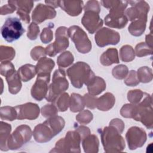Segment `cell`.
<instances>
[{
  "instance_id": "cell-21",
  "label": "cell",
  "mask_w": 153,
  "mask_h": 153,
  "mask_svg": "<svg viewBox=\"0 0 153 153\" xmlns=\"http://www.w3.org/2000/svg\"><path fill=\"white\" fill-rule=\"evenodd\" d=\"M115 99L110 93H106L97 99L96 108L100 111H106L111 109L114 105Z\"/></svg>"
},
{
  "instance_id": "cell-25",
  "label": "cell",
  "mask_w": 153,
  "mask_h": 153,
  "mask_svg": "<svg viewBox=\"0 0 153 153\" xmlns=\"http://www.w3.org/2000/svg\"><path fill=\"white\" fill-rule=\"evenodd\" d=\"M99 140L96 136L89 134L82 139V146L85 152H97Z\"/></svg>"
},
{
  "instance_id": "cell-8",
  "label": "cell",
  "mask_w": 153,
  "mask_h": 153,
  "mask_svg": "<svg viewBox=\"0 0 153 153\" xmlns=\"http://www.w3.org/2000/svg\"><path fill=\"white\" fill-rule=\"evenodd\" d=\"M32 137V130L27 125L18 126L13 133L10 135L7 140L8 149L16 150L28 142Z\"/></svg>"
},
{
  "instance_id": "cell-51",
  "label": "cell",
  "mask_w": 153,
  "mask_h": 153,
  "mask_svg": "<svg viewBox=\"0 0 153 153\" xmlns=\"http://www.w3.org/2000/svg\"><path fill=\"white\" fill-rule=\"evenodd\" d=\"M45 2L53 8H56L59 7V1H45Z\"/></svg>"
},
{
  "instance_id": "cell-17",
  "label": "cell",
  "mask_w": 153,
  "mask_h": 153,
  "mask_svg": "<svg viewBox=\"0 0 153 153\" xmlns=\"http://www.w3.org/2000/svg\"><path fill=\"white\" fill-rule=\"evenodd\" d=\"M56 11L50 5L39 4L35 7L32 15L35 23H41L47 19H51L56 17Z\"/></svg>"
},
{
  "instance_id": "cell-1",
  "label": "cell",
  "mask_w": 153,
  "mask_h": 153,
  "mask_svg": "<svg viewBox=\"0 0 153 153\" xmlns=\"http://www.w3.org/2000/svg\"><path fill=\"white\" fill-rule=\"evenodd\" d=\"M64 119L60 116H53L42 124L35 126L33 135L38 143H45L59 134L65 126Z\"/></svg>"
},
{
  "instance_id": "cell-20",
  "label": "cell",
  "mask_w": 153,
  "mask_h": 153,
  "mask_svg": "<svg viewBox=\"0 0 153 153\" xmlns=\"http://www.w3.org/2000/svg\"><path fill=\"white\" fill-rule=\"evenodd\" d=\"M55 65L54 62L45 56L39 59L36 67V71L38 75H50L51 71Z\"/></svg>"
},
{
  "instance_id": "cell-6",
  "label": "cell",
  "mask_w": 153,
  "mask_h": 153,
  "mask_svg": "<svg viewBox=\"0 0 153 153\" xmlns=\"http://www.w3.org/2000/svg\"><path fill=\"white\" fill-rule=\"evenodd\" d=\"M25 32L20 20L17 17L7 18L1 29L2 37L8 42L19 39Z\"/></svg>"
},
{
  "instance_id": "cell-24",
  "label": "cell",
  "mask_w": 153,
  "mask_h": 153,
  "mask_svg": "<svg viewBox=\"0 0 153 153\" xmlns=\"http://www.w3.org/2000/svg\"><path fill=\"white\" fill-rule=\"evenodd\" d=\"M11 131L10 124L3 121H1L0 125V149L2 151L8 150L7 146V140Z\"/></svg>"
},
{
  "instance_id": "cell-45",
  "label": "cell",
  "mask_w": 153,
  "mask_h": 153,
  "mask_svg": "<svg viewBox=\"0 0 153 153\" xmlns=\"http://www.w3.org/2000/svg\"><path fill=\"white\" fill-rule=\"evenodd\" d=\"M124 83L128 86H135L139 83L136 71L131 70L129 72L128 76L124 79Z\"/></svg>"
},
{
  "instance_id": "cell-23",
  "label": "cell",
  "mask_w": 153,
  "mask_h": 153,
  "mask_svg": "<svg viewBox=\"0 0 153 153\" xmlns=\"http://www.w3.org/2000/svg\"><path fill=\"white\" fill-rule=\"evenodd\" d=\"M100 61L104 66H109L119 63L118 51L116 48H110L106 50L100 56Z\"/></svg>"
},
{
  "instance_id": "cell-39",
  "label": "cell",
  "mask_w": 153,
  "mask_h": 153,
  "mask_svg": "<svg viewBox=\"0 0 153 153\" xmlns=\"http://www.w3.org/2000/svg\"><path fill=\"white\" fill-rule=\"evenodd\" d=\"M16 71L14 66L10 61H3L0 65V74L4 76H7L9 74Z\"/></svg>"
},
{
  "instance_id": "cell-43",
  "label": "cell",
  "mask_w": 153,
  "mask_h": 153,
  "mask_svg": "<svg viewBox=\"0 0 153 153\" xmlns=\"http://www.w3.org/2000/svg\"><path fill=\"white\" fill-rule=\"evenodd\" d=\"M53 27V26H52ZM51 27H45L41 35H40V38L41 41L44 43V44H47L48 42H50L52 39H53V31L51 29Z\"/></svg>"
},
{
  "instance_id": "cell-41",
  "label": "cell",
  "mask_w": 153,
  "mask_h": 153,
  "mask_svg": "<svg viewBox=\"0 0 153 153\" xmlns=\"http://www.w3.org/2000/svg\"><path fill=\"white\" fill-rule=\"evenodd\" d=\"M137 56L142 57L148 54H152V49L149 50L148 45L144 42H140L136 45L135 47V52Z\"/></svg>"
},
{
  "instance_id": "cell-28",
  "label": "cell",
  "mask_w": 153,
  "mask_h": 153,
  "mask_svg": "<svg viewBox=\"0 0 153 153\" xmlns=\"http://www.w3.org/2000/svg\"><path fill=\"white\" fill-rule=\"evenodd\" d=\"M146 20L137 19L133 21L128 26L129 32L134 36H140L145 31Z\"/></svg>"
},
{
  "instance_id": "cell-14",
  "label": "cell",
  "mask_w": 153,
  "mask_h": 153,
  "mask_svg": "<svg viewBox=\"0 0 153 153\" xmlns=\"http://www.w3.org/2000/svg\"><path fill=\"white\" fill-rule=\"evenodd\" d=\"M50 75H38L36 80L31 88V95L38 101L46 97L50 82Z\"/></svg>"
},
{
  "instance_id": "cell-37",
  "label": "cell",
  "mask_w": 153,
  "mask_h": 153,
  "mask_svg": "<svg viewBox=\"0 0 153 153\" xmlns=\"http://www.w3.org/2000/svg\"><path fill=\"white\" fill-rule=\"evenodd\" d=\"M128 72V68L126 65H120L113 68L112 74L114 78L122 79L127 76Z\"/></svg>"
},
{
  "instance_id": "cell-29",
  "label": "cell",
  "mask_w": 153,
  "mask_h": 153,
  "mask_svg": "<svg viewBox=\"0 0 153 153\" xmlns=\"http://www.w3.org/2000/svg\"><path fill=\"white\" fill-rule=\"evenodd\" d=\"M69 106L71 112H77L82 111L85 106L83 97L76 93H72L70 98Z\"/></svg>"
},
{
  "instance_id": "cell-10",
  "label": "cell",
  "mask_w": 153,
  "mask_h": 153,
  "mask_svg": "<svg viewBox=\"0 0 153 153\" xmlns=\"http://www.w3.org/2000/svg\"><path fill=\"white\" fill-rule=\"evenodd\" d=\"M68 29L65 26H61L56 30V40L49 44L45 48L46 54L50 57L56 56L57 53L62 52L69 46Z\"/></svg>"
},
{
  "instance_id": "cell-18",
  "label": "cell",
  "mask_w": 153,
  "mask_h": 153,
  "mask_svg": "<svg viewBox=\"0 0 153 153\" xmlns=\"http://www.w3.org/2000/svg\"><path fill=\"white\" fill-rule=\"evenodd\" d=\"M11 2L16 7L17 14L19 16L20 19L25 23H29L30 22L29 13L33 6V2L30 1H11Z\"/></svg>"
},
{
  "instance_id": "cell-49",
  "label": "cell",
  "mask_w": 153,
  "mask_h": 153,
  "mask_svg": "<svg viewBox=\"0 0 153 153\" xmlns=\"http://www.w3.org/2000/svg\"><path fill=\"white\" fill-rule=\"evenodd\" d=\"M109 124H111L114 125L115 127H116L121 133L123 132L124 128V123L120 119H118V118L113 119L109 123Z\"/></svg>"
},
{
  "instance_id": "cell-42",
  "label": "cell",
  "mask_w": 153,
  "mask_h": 153,
  "mask_svg": "<svg viewBox=\"0 0 153 153\" xmlns=\"http://www.w3.org/2000/svg\"><path fill=\"white\" fill-rule=\"evenodd\" d=\"M39 32V28L37 24L35 22H32L28 26V31L27 36L31 40H35L37 38L38 33Z\"/></svg>"
},
{
  "instance_id": "cell-12",
  "label": "cell",
  "mask_w": 153,
  "mask_h": 153,
  "mask_svg": "<svg viewBox=\"0 0 153 153\" xmlns=\"http://www.w3.org/2000/svg\"><path fill=\"white\" fill-rule=\"evenodd\" d=\"M120 40L119 33L114 30L107 27L100 29L95 35V41L99 47L108 45H116Z\"/></svg>"
},
{
  "instance_id": "cell-9",
  "label": "cell",
  "mask_w": 153,
  "mask_h": 153,
  "mask_svg": "<svg viewBox=\"0 0 153 153\" xmlns=\"http://www.w3.org/2000/svg\"><path fill=\"white\" fill-rule=\"evenodd\" d=\"M68 32L79 52L85 54L91 50V42L86 33L80 27L75 25L72 26L68 29Z\"/></svg>"
},
{
  "instance_id": "cell-35",
  "label": "cell",
  "mask_w": 153,
  "mask_h": 153,
  "mask_svg": "<svg viewBox=\"0 0 153 153\" xmlns=\"http://www.w3.org/2000/svg\"><path fill=\"white\" fill-rule=\"evenodd\" d=\"M152 70L146 66L140 68L137 71V79L142 82H148L152 79Z\"/></svg>"
},
{
  "instance_id": "cell-15",
  "label": "cell",
  "mask_w": 153,
  "mask_h": 153,
  "mask_svg": "<svg viewBox=\"0 0 153 153\" xmlns=\"http://www.w3.org/2000/svg\"><path fill=\"white\" fill-rule=\"evenodd\" d=\"M99 13L94 11H85L81 20L82 24L91 34L94 33L103 25V20L99 17Z\"/></svg>"
},
{
  "instance_id": "cell-27",
  "label": "cell",
  "mask_w": 153,
  "mask_h": 153,
  "mask_svg": "<svg viewBox=\"0 0 153 153\" xmlns=\"http://www.w3.org/2000/svg\"><path fill=\"white\" fill-rule=\"evenodd\" d=\"M88 94L96 96L101 93L106 88V83L104 79L99 76H95L92 82L87 86Z\"/></svg>"
},
{
  "instance_id": "cell-36",
  "label": "cell",
  "mask_w": 153,
  "mask_h": 153,
  "mask_svg": "<svg viewBox=\"0 0 153 153\" xmlns=\"http://www.w3.org/2000/svg\"><path fill=\"white\" fill-rule=\"evenodd\" d=\"M144 94L145 93H143L140 90H130L127 93V99L132 104L137 105L142 101L141 100L144 97Z\"/></svg>"
},
{
  "instance_id": "cell-32",
  "label": "cell",
  "mask_w": 153,
  "mask_h": 153,
  "mask_svg": "<svg viewBox=\"0 0 153 153\" xmlns=\"http://www.w3.org/2000/svg\"><path fill=\"white\" fill-rule=\"evenodd\" d=\"M120 56L121 60L123 62H131L134 59V51L131 46L124 45L120 50Z\"/></svg>"
},
{
  "instance_id": "cell-40",
  "label": "cell",
  "mask_w": 153,
  "mask_h": 153,
  "mask_svg": "<svg viewBox=\"0 0 153 153\" xmlns=\"http://www.w3.org/2000/svg\"><path fill=\"white\" fill-rule=\"evenodd\" d=\"M58 109L57 107L53 105H46L42 108L41 114L45 118H50L57 115Z\"/></svg>"
},
{
  "instance_id": "cell-50",
  "label": "cell",
  "mask_w": 153,
  "mask_h": 153,
  "mask_svg": "<svg viewBox=\"0 0 153 153\" xmlns=\"http://www.w3.org/2000/svg\"><path fill=\"white\" fill-rule=\"evenodd\" d=\"M75 130L79 133L82 139L90 134V131L89 128L85 126H79Z\"/></svg>"
},
{
  "instance_id": "cell-5",
  "label": "cell",
  "mask_w": 153,
  "mask_h": 153,
  "mask_svg": "<svg viewBox=\"0 0 153 153\" xmlns=\"http://www.w3.org/2000/svg\"><path fill=\"white\" fill-rule=\"evenodd\" d=\"M69 84L66 78L65 71L59 68L53 74L52 83L49 87V92L45 99L48 102H54L63 91L68 88Z\"/></svg>"
},
{
  "instance_id": "cell-26",
  "label": "cell",
  "mask_w": 153,
  "mask_h": 153,
  "mask_svg": "<svg viewBox=\"0 0 153 153\" xmlns=\"http://www.w3.org/2000/svg\"><path fill=\"white\" fill-rule=\"evenodd\" d=\"M22 81L27 82L33 78L37 74L35 66L30 64H26L22 66L17 71Z\"/></svg>"
},
{
  "instance_id": "cell-30",
  "label": "cell",
  "mask_w": 153,
  "mask_h": 153,
  "mask_svg": "<svg viewBox=\"0 0 153 153\" xmlns=\"http://www.w3.org/2000/svg\"><path fill=\"white\" fill-rule=\"evenodd\" d=\"M0 117L1 120L13 121L17 117V111L14 107L5 106L0 108Z\"/></svg>"
},
{
  "instance_id": "cell-44",
  "label": "cell",
  "mask_w": 153,
  "mask_h": 153,
  "mask_svg": "<svg viewBox=\"0 0 153 153\" xmlns=\"http://www.w3.org/2000/svg\"><path fill=\"white\" fill-rule=\"evenodd\" d=\"M46 55L45 50L41 46H36L34 47L30 52V56L33 60H38Z\"/></svg>"
},
{
  "instance_id": "cell-31",
  "label": "cell",
  "mask_w": 153,
  "mask_h": 153,
  "mask_svg": "<svg viewBox=\"0 0 153 153\" xmlns=\"http://www.w3.org/2000/svg\"><path fill=\"white\" fill-rule=\"evenodd\" d=\"M74 58L70 51H65L57 58V65L60 68H66L70 66L74 62Z\"/></svg>"
},
{
  "instance_id": "cell-22",
  "label": "cell",
  "mask_w": 153,
  "mask_h": 153,
  "mask_svg": "<svg viewBox=\"0 0 153 153\" xmlns=\"http://www.w3.org/2000/svg\"><path fill=\"white\" fill-rule=\"evenodd\" d=\"M5 78L8 85L9 92L13 94L19 93L22 88V82L17 72H13L7 75Z\"/></svg>"
},
{
  "instance_id": "cell-38",
  "label": "cell",
  "mask_w": 153,
  "mask_h": 153,
  "mask_svg": "<svg viewBox=\"0 0 153 153\" xmlns=\"http://www.w3.org/2000/svg\"><path fill=\"white\" fill-rule=\"evenodd\" d=\"M93 114L88 110H83L76 116V121L81 124H87L93 120Z\"/></svg>"
},
{
  "instance_id": "cell-47",
  "label": "cell",
  "mask_w": 153,
  "mask_h": 153,
  "mask_svg": "<svg viewBox=\"0 0 153 153\" xmlns=\"http://www.w3.org/2000/svg\"><path fill=\"white\" fill-rule=\"evenodd\" d=\"M8 4L4 5L1 7V15L10 14L17 10L16 7L11 2V1H8Z\"/></svg>"
},
{
  "instance_id": "cell-11",
  "label": "cell",
  "mask_w": 153,
  "mask_h": 153,
  "mask_svg": "<svg viewBox=\"0 0 153 153\" xmlns=\"http://www.w3.org/2000/svg\"><path fill=\"white\" fill-rule=\"evenodd\" d=\"M131 5V7L126 11V16L128 20L134 21L137 19L146 20L147 13L149 11V5L143 1H127Z\"/></svg>"
},
{
  "instance_id": "cell-4",
  "label": "cell",
  "mask_w": 153,
  "mask_h": 153,
  "mask_svg": "<svg viewBox=\"0 0 153 153\" xmlns=\"http://www.w3.org/2000/svg\"><path fill=\"white\" fill-rule=\"evenodd\" d=\"M121 133L114 125L109 124V126L100 130L101 140L106 152H121L125 148V142L120 135Z\"/></svg>"
},
{
  "instance_id": "cell-46",
  "label": "cell",
  "mask_w": 153,
  "mask_h": 153,
  "mask_svg": "<svg viewBox=\"0 0 153 153\" xmlns=\"http://www.w3.org/2000/svg\"><path fill=\"white\" fill-rule=\"evenodd\" d=\"M83 99L85 106H86L88 108L94 109L96 107L97 98L94 97V96H92L90 94L87 93L84 95Z\"/></svg>"
},
{
  "instance_id": "cell-19",
  "label": "cell",
  "mask_w": 153,
  "mask_h": 153,
  "mask_svg": "<svg viewBox=\"0 0 153 153\" xmlns=\"http://www.w3.org/2000/svg\"><path fill=\"white\" fill-rule=\"evenodd\" d=\"M82 1H59V7L71 16H78L82 11Z\"/></svg>"
},
{
  "instance_id": "cell-48",
  "label": "cell",
  "mask_w": 153,
  "mask_h": 153,
  "mask_svg": "<svg viewBox=\"0 0 153 153\" xmlns=\"http://www.w3.org/2000/svg\"><path fill=\"white\" fill-rule=\"evenodd\" d=\"M91 10L98 13L100 11V8L99 2L97 1H88L84 6V11Z\"/></svg>"
},
{
  "instance_id": "cell-16",
  "label": "cell",
  "mask_w": 153,
  "mask_h": 153,
  "mask_svg": "<svg viewBox=\"0 0 153 153\" xmlns=\"http://www.w3.org/2000/svg\"><path fill=\"white\" fill-rule=\"evenodd\" d=\"M17 114V119L33 120L37 118L39 114V108L36 103H26L14 107Z\"/></svg>"
},
{
  "instance_id": "cell-7",
  "label": "cell",
  "mask_w": 153,
  "mask_h": 153,
  "mask_svg": "<svg viewBox=\"0 0 153 153\" xmlns=\"http://www.w3.org/2000/svg\"><path fill=\"white\" fill-rule=\"evenodd\" d=\"M81 137L75 130L69 131L64 138H62L56 142L54 149L50 152H80V142Z\"/></svg>"
},
{
  "instance_id": "cell-13",
  "label": "cell",
  "mask_w": 153,
  "mask_h": 153,
  "mask_svg": "<svg viewBox=\"0 0 153 153\" xmlns=\"http://www.w3.org/2000/svg\"><path fill=\"white\" fill-rule=\"evenodd\" d=\"M126 137L129 149L133 150L144 145L146 140V134L142 128L131 127L128 130Z\"/></svg>"
},
{
  "instance_id": "cell-33",
  "label": "cell",
  "mask_w": 153,
  "mask_h": 153,
  "mask_svg": "<svg viewBox=\"0 0 153 153\" xmlns=\"http://www.w3.org/2000/svg\"><path fill=\"white\" fill-rule=\"evenodd\" d=\"M15 50L11 47L1 45L0 59L1 62L12 60L15 57Z\"/></svg>"
},
{
  "instance_id": "cell-34",
  "label": "cell",
  "mask_w": 153,
  "mask_h": 153,
  "mask_svg": "<svg viewBox=\"0 0 153 153\" xmlns=\"http://www.w3.org/2000/svg\"><path fill=\"white\" fill-rule=\"evenodd\" d=\"M56 107L58 110H59L61 112H64L68 109V106H69L70 101V98L68 93H63L61 94L56 99Z\"/></svg>"
},
{
  "instance_id": "cell-2",
  "label": "cell",
  "mask_w": 153,
  "mask_h": 153,
  "mask_svg": "<svg viewBox=\"0 0 153 153\" xmlns=\"http://www.w3.org/2000/svg\"><path fill=\"white\" fill-rule=\"evenodd\" d=\"M102 5L109 8V13L105 17V25L114 28L122 29L126 26L128 19L124 15V10L128 2L123 1H102Z\"/></svg>"
},
{
  "instance_id": "cell-3",
  "label": "cell",
  "mask_w": 153,
  "mask_h": 153,
  "mask_svg": "<svg viewBox=\"0 0 153 153\" xmlns=\"http://www.w3.org/2000/svg\"><path fill=\"white\" fill-rule=\"evenodd\" d=\"M72 85L77 88L82 87L83 84L90 85L95 78L94 74L90 66L84 62H78L66 71Z\"/></svg>"
}]
</instances>
